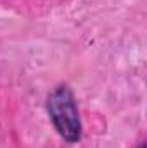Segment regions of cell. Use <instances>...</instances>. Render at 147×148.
Instances as JSON below:
<instances>
[{
    "instance_id": "cell-1",
    "label": "cell",
    "mask_w": 147,
    "mask_h": 148,
    "mask_svg": "<svg viewBox=\"0 0 147 148\" xmlns=\"http://www.w3.org/2000/svg\"><path fill=\"white\" fill-rule=\"evenodd\" d=\"M47 110L59 136L68 143H78L81 138V119L76 98L68 84H59L50 91Z\"/></svg>"
},
{
    "instance_id": "cell-2",
    "label": "cell",
    "mask_w": 147,
    "mask_h": 148,
    "mask_svg": "<svg viewBox=\"0 0 147 148\" xmlns=\"http://www.w3.org/2000/svg\"><path fill=\"white\" fill-rule=\"evenodd\" d=\"M139 148H146V145H144V143H140V147Z\"/></svg>"
}]
</instances>
